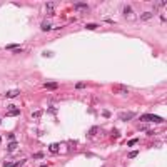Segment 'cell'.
<instances>
[{
  "label": "cell",
  "instance_id": "13",
  "mask_svg": "<svg viewBox=\"0 0 167 167\" xmlns=\"http://www.w3.org/2000/svg\"><path fill=\"white\" fill-rule=\"evenodd\" d=\"M85 7H87V3H75V9H85Z\"/></svg>",
  "mask_w": 167,
  "mask_h": 167
},
{
  "label": "cell",
  "instance_id": "4",
  "mask_svg": "<svg viewBox=\"0 0 167 167\" xmlns=\"http://www.w3.org/2000/svg\"><path fill=\"white\" fill-rule=\"evenodd\" d=\"M132 117H134V114H132V112H125V114H122V115H120L122 120H130Z\"/></svg>",
  "mask_w": 167,
  "mask_h": 167
},
{
  "label": "cell",
  "instance_id": "21",
  "mask_svg": "<svg viewBox=\"0 0 167 167\" xmlns=\"http://www.w3.org/2000/svg\"><path fill=\"white\" fill-rule=\"evenodd\" d=\"M0 140H2V139H0Z\"/></svg>",
  "mask_w": 167,
  "mask_h": 167
},
{
  "label": "cell",
  "instance_id": "5",
  "mask_svg": "<svg viewBox=\"0 0 167 167\" xmlns=\"http://www.w3.org/2000/svg\"><path fill=\"white\" fill-rule=\"evenodd\" d=\"M149 19H152V12H144L140 15V20H149Z\"/></svg>",
  "mask_w": 167,
  "mask_h": 167
},
{
  "label": "cell",
  "instance_id": "12",
  "mask_svg": "<svg viewBox=\"0 0 167 167\" xmlns=\"http://www.w3.org/2000/svg\"><path fill=\"white\" fill-rule=\"evenodd\" d=\"M75 89H85V84L84 82H77L75 84Z\"/></svg>",
  "mask_w": 167,
  "mask_h": 167
},
{
  "label": "cell",
  "instance_id": "10",
  "mask_svg": "<svg viewBox=\"0 0 167 167\" xmlns=\"http://www.w3.org/2000/svg\"><path fill=\"white\" fill-rule=\"evenodd\" d=\"M17 47H20L19 44H9V45L5 47V48H9V50H13V48H17Z\"/></svg>",
  "mask_w": 167,
  "mask_h": 167
},
{
  "label": "cell",
  "instance_id": "9",
  "mask_svg": "<svg viewBox=\"0 0 167 167\" xmlns=\"http://www.w3.org/2000/svg\"><path fill=\"white\" fill-rule=\"evenodd\" d=\"M15 147H17V142H15V140H13V142H10V144H9V152L15 150Z\"/></svg>",
  "mask_w": 167,
  "mask_h": 167
},
{
  "label": "cell",
  "instance_id": "1",
  "mask_svg": "<svg viewBox=\"0 0 167 167\" xmlns=\"http://www.w3.org/2000/svg\"><path fill=\"white\" fill-rule=\"evenodd\" d=\"M140 120H149V122H164V119H162V117H159V115L145 114V115H142V117H140Z\"/></svg>",
  "mask_w": 167,
  "mask_h": 167
},
{
  "label": "cell",
  "instance_id": "8",
  "mask_svg": "<svg viewBox=\"0 0 167 167\" xmlns=\"http://www.w3.org/2000/svg\"><path fill=\"white\" fill-rule=\"evenodd\" d=\"M19 94H20V90H10V92H7V97H15Z\"/></svg>",
  "mask_w": 167,
  "mask_h": 167
},
{
  "label": "cell",
  "instance_id": "6",
  "mask_svg": "<svg viewBox=\"0 0 167 167\" xmlns=\"http://www.w3.org/2000/svg\"><path fill=\"white\" fill-rule=\"evenodd\" d=\"M124 13H125L127 17H132V9H130V5H125V9H124Z\"/></svg>",
  "mask_w": 167,
  "mask_h": 167
},
{
  "label": "cell",
  "instance_id": "16",
  "mask_svg": "<svg viewBox=\"0 0 167 167\" xmlns=\"http://www.w3.org/2000/svg\"><path fill=\"white\" fill-rule=\"evenodd\" d=\"M137 154H139V152H135V150H134V152H129V159H134Z\"/></svg>",
  "mask_w": 167,
  "mask_h": 167
},
{
  "label": "cell",
  "instance_id": "11",
  "mask_svg": "<svg viewBox=\"0 0 167 167\" xmlns=\"http://www.w3.org/2000/svg\"><path fill=\"white\" fill-rule=\"evenodd\" d=\"M137 142H139V140H137V139H130L129 142H127V145H130V147H132V145H135Z\"/></svg>",
  "mask_w": 167,
  "mask_h": 167
},
{
  "label": "cell",
  "instance_id": "17",
  "mask_svg": "<svg viewBox=\"0 0 167 167\" xmlns=\"http://www.w3.org/2000/svg\"><path fill=\"white\" fill-rule=\"evenodd\" d=\"M34 157H35V159H42V157H44V154H42V152H37V154H34Z\"/></svg>",
  "mask_w": 167,
  "mask_h": 167
},
{
  "label": "cell",
  "instance_id": "15",
  "mask_svg": "<svg viewBox=\"0 0 167 167\" xmlns=\"http://www.w3.org/2000/svg\"><path fill=\"white\" fill-rule=\"evenodd\" d=\"M87 28H89V30H94V28H97V25H95V24H87Z\"/></svg>",
  "mask_w": 167,
  "mask_h": 167
},
{
  "label": "cell",
  "instance_id": "14",
  "mask_svg": "<svg viewBox=\"0 0 167 167\" xmlns=\"http://www.w3.org/2000/svg\"><path fill=\"white\" fill-rule=\"evenodd\" d=\"M47 12H48V13H52V12H54V5H52V3H48V5H47Z\"/></svg>",
  "mask_w": 167,
  "mask_h": 167
},
{
  "label": "cell",
  "instance_id": "18",
  "mask_svg": "<svg viewBox=\"0 0 167 167\" xmlns=\"http://www.w3.org/2000/svg\"><path fill=\"white\" fill-rule=\"evenodd\" d=\"M32 115H34V117H38V115H42V112H40V110H35Z\"/></svg>",
  "mask_w": 167,
  "mask_h": 167
},
{
  "label": "cell",
  "instance_id": "20",
  "mask_svg": "<svg viewBox=\"0 0 167 167\" xmlns=\"http://www.w3.org/2000/svg\"><path fill=\"white\" fill-rule=\"evenodd\" d=\"M40 167H47V166H40Z\"/></svg>",
  "mask_w": 167,
  "mask_h": 167
},
{
  "label": "cell",
  "instance_id": "2",
  "mask_svg": "<svg viewBox=\"0 0 167 167\" xmlns=\"http://www.w3.org/2000/svg\"><path fill=\"white\" fill-rule=\"evenodd\" d=\"M44 87L48 89V90H55L57 87H59V84H57V82H45V84H44Z\"/></svg>",
  "mask_w": 167,
  "mask_h": 167
},
{
  "label": "cell",
  "instance_id": "7",
  "mask_svg": "<svg viewBox=\"0 0 167 167\" xmlns=\"http://www.w3.org/2000/svg\"><path fill=\"white\" fill-rule=\"evenodd\" d=\"M50 152H54V154H57V152H59V144H52V145H50Z\"/></svg>",
  "mask_w": 167,
  "mask_h": 167
},
{
  "label": "cell",
  "instance_id": "19",
  "mask_svg": "<svg viewBox=\"0 0 167 167\" xmlns=\"http://www.w3.org/2000/svg\"><path fill=\"white\" fill-rule=\"evenodd\" d=\"M42 28H44V30H48V28H50V25H48V24H44V25H42Z\"/></svg>",
  "mask_w": 167,
  "mask_h": 167
},
{
  "label": "cell",
  "instance_id": "3",
  "mask_svg": "<svg viewBox=\"0 0 167 167\" xmlns=\"http://www.w3.org/2000/svg\"><path fill=\"white\" fill-rule=\"evenodd\" d=\"M20 110L17 107H13V105H9V115H19Z\"/></svg>",
  "mask_w": 167,
  "mask_h": 167
}]
</instances>
